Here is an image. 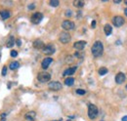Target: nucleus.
Returning a JSON list of instances; mask_svg holds the SVG:
<instances>
[{"instance_id": "c9c22d12", "label": "nucleus", "mask_w": 127, "mask_h": 121, "mask_svg": "<svg viewBox=\"0 0 127 121\" xmlns=\"http://www.w3.org/2000/svg\"><path fill=\"white\" fill-rule=\"evenodd\" d=\"M124 4H125V5L127 6V0H126V1H124Z\"/></svg>"}, {"instance_id": "473e14b6", "label": "nucleus", "mask_w": 127, "mask_h": 121, "mask_svg": "<svg viewBox=\"0 0 127 121\" xmlns=\"http://www.w3.org/2000/svg\"><path fill=\"white\" fill-rule=\"evenodd\" d=\"M121 120H122V121H127V115H125V116H123Z\"/></svg>"}, {"instance_id": "20e7f679", "label": "nucleus", "mask_w": 127, "mask_h": 121, "mask_svg": "<svg viewBox=\"0 0 127 121\" xmlns=\"http://www.w3.org/2000/svg\"><path fill=\"white\" fill-rule=\"evenodd\" d=\"M70 39H71L70 34H69L68 32H66V31H63V32L60 34V36H59V40H60L63 44L68 43V42L70 41Z\"/></svg>"}, {"instance_id": "4468645a", "label": "nucleus", "mask_w": 127, "mask_h": 121, "mask_svg": "<svg viewBox=\"0 0 127 121\" xmlns=\"http://www.w3.org/2000/svg\"><path fill=\"white\" fill-rule=\"evenodd\" d=\"M44 46L45 45H44L43 41L40 40V39H37V40H35V41L33 42V47H34L35 49H43Z\"/></svg>"}, {"instance_id": "0eeeda50", "label": "nucleus", "mask_w": 127, "mask_h": 121, "mask_svg": "<svg viewBox=\"0 0 127 121\" xmlns=\"http://www.w3.org/2000/svg\"><path fill=\"white\" fill-rule=\"evenodd\" d=\"M49 89L52 91H59L62 89V84L59 82V81H52L49 83L48 85Z\"/></svg>"}, {"instance_id": "4be33fe9", "label": "nucleus", "mask_w": 127, "mask_h": 121, "mask_svg": "<svg viewBox=\"0 0 127 121\" xmlns=\"http://www.w3.org/2000/svg\"><path fill=\"white\" fill-rule=\"evenodd\" d=\"M49 4H50L52 7H58V6L60 5V1H58V0H51V1L49 2Z\"/></svg>"}, {"instance_id": "9b49d317", "label": "nucleus", "mask_w": 127, "mask_h": 121, "mask_svg": "<svg viewBox=\"0 0 127 121\" xmlns=\"http://www.w3.org/2000/svg\"><path fill=\"white\" fill-rule=\"evenodd\" d=\"M53 61V59L52 58H45L43 61H42V63H41V66H42V68L43 69H47L48 66L51 64V62Z\"/></svg>"}, {"instance_id": "2f4dec72", "label": "nucleus", "mask_w": 127, "mask_h": 121, "mask_svg": "<svg viewBox=\"0 0 127 121\" xmlns=\"http://www.w3.org/2000/svg\"><path fill=\"white\" fill-rule=\"evenodd\" d=\"M91 26H92V28H95L96 27V21H93V22H92V25H91Z\"/></svg>"}, {"instance_id": "e433bc0d", "label": "nucleus", "mask_w": 127, "mask_h": 121, "mask_svg": "<svg viewBox=\"0 0 127 121\" xmlns=\"http://www.w3.org/2000/svg\"><path fill=\"white\" fill-rule=\"evenodd\" d=\"M58 121H62V120H61V119H60V120H58Z\"/></svg>"}, {"instance_id": "cd10ccee", "label": "nucleus", "mask_w": 127, "mask_h": 121, "mask_svg": "<svg viewBox=\"0 0 127 121\" xmlns=\"http://www.w3.org/2000/svg\"><path fill=\"white\" fill-rule=\"evenodd\" d=\"M71 14H72V12H71V11H70V10H66V11H65V16H66V17H71Z\"/></svg>"}, {"instance_id": "393cba45", "label": "nucleus", "mask_w": 127, "mask_h": 121, "mask_svg": "<svg viewBox=\"0 0 127 121\" xmlns=\"http://www.w3.org/2000/svg\"><path fill=\"white\" fill-rule=\"evenodd\" d=\"M11 56H12L13 58L17 57V56H18V52H17L16 50H12V51H11Z\"/></svg>"}, {"instance_id": "72a5a7b5", "label": "nucleus", "mask_w": 127, "mask_h": 121, "mask_svg": "<svg viewBox=\"0 0 127 121\" xmlns=\"http://www.w3.org/2000/svg\"><path fill=\"white\" fill-rule=\"evenodd\" d=\"M113 2H114V3H115V4H119V3H120V2H121V1H120V0H114V1H113Z\"/></svg>"}, {"instance_id": "412c9836", "label": "nucleus", "mask_w": 127, "mask_h": 121, "mask_svg": "<svg viewBox=\"0 0 127 121\" xmlns=\"http://www.w3.org/2000/svg\"><path fill=\"white\" fill-rule=\"evenodd\" d=\"M20 66V63H19V61H12L11 63H10V68L12 69V70H15V69H17L18 67Z\"/></svg>"}, {"instance_id": "5701e85b", "label": "nucleus", "mask_w": 127, "mask_h": 121, "mask_svg": "<svg viewBox=\"0 0 127 121\" xmlns=\"http://www.w3.org/2000/svg\"><path fill=\"white\" fill-rule=\"evenodd\" d=\"M98 72H99L100 75H105L106 73H108V68L107 67H101Z\"/></svg>"}, {"instance_id": "6ab92c4d", "label": "nucleus", "mask_w": 127, "mask_h": 121, "mask_svg": "<svg viewBox=\"0 0 127 121\" xmlns=\"http://www.w3.org/2000/svg\"><path fill=\"white\" fill-rule=\"evenodd\" d=\"M73 83H74V79H73L72 77H68V78H66V79L64 80V84H65L66 86H72Z\"/></svg>"}, {"instance_id": "39448f33", "label": "nucleus", "mask_w": 127, "mask_h": 121, "mask_svg": "<svg viewBox=\"0 0 127 121\" xmlns=\"http://www.w3.org/2000/svg\"><path fill=\"white\" fill-rule=\"evenodd\" d=\"M112 23H113V26H114V27L120 28V27H122V26L124 25L125 21H124V19H123L122 17L116 16V17H114V18L112 19Z\"/></svg>"}, {"instance_id": "9d476101", "label": "nucleus", "mask_w": 127, "mask_h": 121, "mask_svg": "<svg viewBox=\"0 0 127 121\" xmlns=\"http://www.w3.org/2000/svg\"><path fill=\"white\" fill-rule=\"evenodd\" d=\"M125 79H126V76H125L124 73H122V72L117 73L116 76H115V82L117 84H122L125 81Z\"/></svg>"}, {"instance_id": "dca6fc26", "label": "nucleus", "mask_w": 127, "mask_h": 121, "mask_svg": "<svg viewBox=\"0 0 127 121\" xmlns=\"http://www.w3.org/2000/svg\"><path fill=\"white\" fill-rule=\"evenodd\" d=\"M75 70H76V66H74V67H69V68H67V69H65V70L64 71L63 75L64 76L72 75V74L75 72Z\"/></svg>"}, {"instance_id": "f3484780", "label": "nucleus", "mask_w": 127, "mask_h": 121, "mask_svg": "<svg viewBox=\"0 0 127 121\" xmlns=\"http://www.w3.org/2000/svg\"><path fill=\"white\" fill-rule=\"evenodd\" d=\"M104 30H105V33H106V35H111V32H112V28H111V25H106L105 26V28H104Z\"/></svg>"}, {"instance_id": "f704fd0d", "label": "nucleus", "mask_w": 127, "mask_h": 121, "mask_svg": "<svg viewBox=\"0 0 127 121\" xmlns=\"http://www.w3.org/2000/svg\"><path fill=\"white\" fill-rule=\"evenodd\" d=\"M124 13H125V15L127 16V8L125 9V10H124Z\"/></svg>"}, {"instance_id": "4c0bfd02", "label": "nucleus", "mask_w": 127, "mask_h": 121, "mask_svg": "<svg viewBox=\"0 0 127 121\" xmlns=\"http://www.w3.org/2000/svg\"><path fill=\"white\" fill-rule=\"evenodd\" d=\"M126 90H127V85H126Z\"/></svg>"}, {"instance_id": "a211bd4d", "label": "nucleus", "mask_w": 127, "mask_h": 121, "mask_svg": "<svg viewBox=\"0 0 127 121\" xmlns=\"http://www.w3.org/2000/svg\"><path fill=\"white\" fill-rule=\"evenodd\" d=\"M15 44V38L13 37V36H11V37H9V39H8V41H7V43H6V46L8 47V48H11V47H13Z\"/></svg>"}, {"instance_id": "b1692460", "label": "nucleus", "mask_w": 127, "mask_h": 121, "mask_svg": "<svg viewBox=\"0 0 127 121\" xmlns=\"http://www.w3.org/2000/svg\"><path fill=\"white\" fill-rule=\"evenodd\" d=\"M75 92H76V94H77V95H80V96H83V95H85V94H86V91L82 90V89H77Z\"/></svg>"}, {"instance_id": "423d86ee", "label": "nucleus", "mask_w": 127, "mask_h": 121, "mask_svg": "<svg viewBox=\"0 0 127 121\" xmlns=\"http://www.w3.org/2000/svg\"><path fill=\"white\" fill-rule=\"evenodd\" d=\"M42 19H43V15L41 14V13H34L33 15L32 16V24H34V25H38L41 21H42Z\"/></svg>"}, {"instance_id": "bb28decb", "label": "nucleus", "mask_w": 127, "mask_h": 121, "mask_svg": "<svg viewBox=\"0 0 127 121\" xmlns=\"http://www.w3.org/2000/svg\"><path fill=\"white\" fill-rule=\"evenodd\" d=\"M74 56H75V57H77V58H79V59H81V58H83V55H82L81 53H78V52L74 53Z\"/></svg>"}, {"instance_id": "ddd939ff", "label": "nucleus", "mask_w": 127, "mask_h": 121, "mask_svg": "<svg viewBox=\"0 0 127 121\" xmlns=\"http://www.w3.org/2000/svg\"><path fill=\"white\" fill-rule=\"evenodd\" d=\"M86 46V41H77L73 44V47L76 49V50H83Z\"/></svg>"}, {"instance_id": "6e6552de", "label": "nucleus", "mask_w": 127, "mask_h": 121, "mask_svg": "<svg viewBox=\"0 0 127 121\" xmlns=\"http://www.w3.org/2000/svg\"><path fill=\"white\" fill-rule=\"evenodd\" d=\"M62 28L65 30H71L74 29V23L71 21H64L62 24Z\"/></svg>"}, {"instance_id": "c85d7f7f", "label": "nucleus", "mask_w": 127, "mask_h": 121, "mask_svg": "<svg viewBox=\"0 0 127 121\" xmlns=\"http://www.w3.org/2000/svg\"><path fill=\"white\" fill-rule=\"evenodd\" d=\"M6 120V113H2L1 114V121Z\"/></svg>"}, {"instance_id": "a878e982", "label": "nucleus", "mask_w": 127, "mask_h": 121, "mask_svg": "<svg viewBox=\"0 0 127 121\" xmlns=\"http://www.w3.org/2000/svg\"><path fill=\"white\" fill-rule=\"evenodd\" d=\"M1 73H2V75L3 76L7 74V67H6V66H4V67L2 68V72H1Z\"/></svg>"}, {"instance_id": "f257e3e1", "label": "nucleus", "mask_w": 127, "mask_h": 121, "mask_svg": "<svg viewBox=\"0 0 127 121\" xmlns=\"http://www.w3.org/2000/svg\"><path fill=\"white\" fill-rule=\"evenodd\" d=\"M92 55L98 58V57H101L103 55V52H104V46H103V43L101 41H96L95 43L92 46Z\"/></svg>"}, {"instance_id": "f03ea898", "label": "nucleus", "mask_w": 127, "mask_h": 121, "mask_svg": "<svg viewBox=\"0 0 127 121\" xmlns=\"http://www.w3.org/2000/svg\"><path fill=\"white\" fill-rule=\"evenodd\" d=\"M98 113H99V110H98V107L95 105H89L88 106V116L90 119H95L96 117L98 116Z\"/></svg>"}, {"instance_id": "7ed1b4c3", "label": "nucleus", "mask_w": 127, "mask_h": 121, "mask_svg": "<svg viewBox=\"0 0 127 121\" xmlns=\"http://www.w3.org/2000/svg\"><path fill=\"white\" fill-rule=\"evenodd\" d=\"M37 79H38V81H40V82H42V83H45V82L50 81V79H51V74L46 72V71L39 72V73L37 74Z\"/></svg>"}, {"instance_id": "f8f14e48", "label": "nucleus", "mask_w": 127, "mask_h": 121, "mask_svg": "<svg viewBox=\"0 0 127 121\" xmlns=\"http://www.w3.org/2000/svg\"><path fill=\"white\" fill-rule=\"evenodd\" d=\"M35 117H36V113L34 111H29L25 115V118L28 121H34L35 120Z\"/></svg>"}, {"instance_id": "1a4fd4ad", "label": "nucleus", "mask_w": 127, "mask_h": 121, "mask_svg": "<svg viewBox=\"0 0 127 121\" xmlns=\"http://www.w3.org/2000/svg\"><path fill=\"white\" fill-rule=\"evenodd\" d=\"M42 50H43V53L45 55H52V54L55 53V47H54V45H52V44L45 45Z\"/></svg>"}, {"instance_id": "c756f323", "label": "nucleus", "mask_w": 127, "mask_h": 121, "mask_svg": "<svg viewBox=\"0 0 127 121\" xmlns=\"http://www.w3.org/2000/svg\"><path fill=\"white\" fill-rule=\"evenodd\" d=\"M34 8H35V5H34V4H31V5L29 6V9H30V10H33Z\"/></svg>"}, {"instance_id": "7c9ffc66", "label": "nucleus", "mask_w": 127, "mask_h": 121, "mask_svg": "<svg viewBox=\"0 0 127 121\" xmlns=\"http://www.w3.org/2000/svg\"><path fill=\"white\" fill-rule=\"evenodd\" d=\"M17 45L19 46V47H20V46L22 45V41H21L20 39H19V40H17Z\"/></svg>"}, {"instance_id": "58836bf2", "label": "nucleus", "mask_w": 127, "mask_h": 121, "mask_svg": "<svg viewBox=\"0 0 127 121\" xmlns=\"http://www.w3.org/2000/svg\"><path fill=\"white\" fill-rule=\"evenodd\" d=\"M67 121H71V120H67Z\"/></svg>"}, {"instance_id": "aec40b11", "label": "nucleus", "mask_w": 127, "mask_h": 121, "mask_svg": "<svg viewBox=\"0 0 127 121\" xmlns=\"http://www.w3.org/2000/svg\"><path fill=\"white\" fill-rule=\"evenodd\" d=\"M84 1H81V0H75V1H73V5L75 6V7H77V8H82L83 6H84Z\"/></svg>"}, {"instance_id": "2eb2a0df", "label": "nucleus", "mask_w": 127, "mask_h": 121, "mask_svg": "<svg viewBox=\"0 0 127 121\" xmlns=\"http://www.w3.org/2000/svg\"><path fill=\"white\" fill-rule=\"evenodd\" d=\"M0 16L3 20H7L11 17V12L8 10H2V11H0Z\"/></svg>"}]
</instances>
